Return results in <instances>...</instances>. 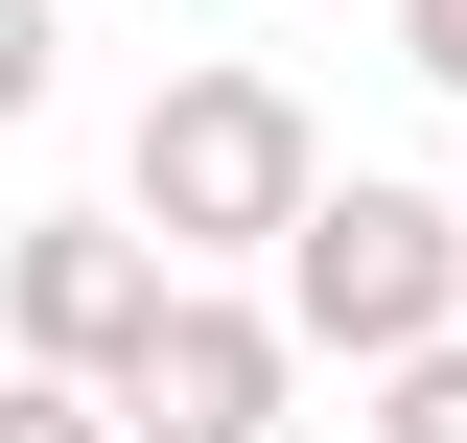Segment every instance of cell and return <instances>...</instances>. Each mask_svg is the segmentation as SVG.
I'll use <instances>...</instances> for the list:
<instances>
[{
	"instance_id": "cell-8",
	"label": "cell",
	"mask_w": 467,
	"mask_h": 443,
	"mask_svg": "<svg viewBox=\"0 0 467 443\" xmlns=\"http://www.w3.org/2000/svg\"><path fill=\"white\" fill-rule=\"evenodd\" d=\"M398 70H420V94H467V0H398Z\"/></svg>"
},
{
	"instance_id": "cell-1",
	"label": "cell",
	"mask_w": 467,
	"mask_h": 443,
	"mask_svg": "<svg viewBox=\"0 0 467 443\" xmlns=\"http://www.w3.org/2000/svg\"><path fill=\"white\" fill-rule=\"evenodd\" d=\"M304 187H327V117H304L281 70H234V47H211V70H164V94H140V164H117V211L164 233L187 280H257Z\"/></svg>"
},
{
	"instance_id": "cell-6",
	"label": "cell",
	"mask_w": 467,
	"mask_h": 443,
	"mask_svg": "<svg viewBox=\"0 0 467 443\" xmlns=\"http://www.w3.org/2000/svg\"><path fill=\"white\" fill-rule=\"evenodd\" d=\"M47 94H70V0H0V140H24Z\"/></svg>"
},
{
	"instance_id": "cell-3",
	"label": "cell",
	"mask_w": 467,
	"mask_h": 443,
	"mask_svg": "<svg viewBox=\"0 0 467 443\" xmlns=\"http://www.w3.org/2000/svg\"><path fill=\"white\" fill-rule=\"evenodd\" d=\"M117 443H281V397H304V350H281V304L257 280H164V327L117 350Z\"/></svg>"
},
{
	"instance_id": "cell-2",
	"label": "cell",
	"mask_w": 467,
	"mask_h": 443,
	"mask_svg": "<svg viewBox=\"0 0 467 443\" xmlns=\"http://www.w3.org/2000/svg\"><path fill=\"white\" fill-rule=\"evenodd\" d=\"M257 304H281L304 374H374V350L467 327V211H444V187H398V164H327V187L281 211V257H257Z\"/></svg>"
},
{
	"instance_id": "cell-4",
	"label": "cell",
	"mask_w": 467,
	"mask_h": 443,
	"mask_svg": "<svg viewBox=\"0 0 467 443\" xmlns=\"http://www.w3.org/2000/svg\"><path fill=\"white\" fill-rule=\"evenodd\" d=\"M164 233H140V211H24V233H0V374H117V350H140V327H164Z\"/></svg>"
},
{
	"instance_id": "cell-7",
	"label": "cell",
	"mask_w": 467,
	"mask_h": 443,
	"mask_svg": "<svg viewBox=\"0 0 467 443\" xmlns=\"http://www.w3.org/2000/svg\"><path fill=\"white\" fill-rule=\"evenodd\" d=\"M0 443H117V397L94 374H0Z\"/></svg>"
},
{
	"instance_id": "cell-5",
	"label": "cell",
	"mask_w": 467,
	"mask_h": 443,
	"mask_svg": "<svg viewBox=\"0 0 467 443\" xmlns=\"http://www.w3.org/2000/svg\"><path fill=\"white\" fill-rule=\"evenodd\" d=\"M374 443H467V327H420V350H374Z\"/></svg>"
}]
</instances>
